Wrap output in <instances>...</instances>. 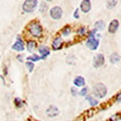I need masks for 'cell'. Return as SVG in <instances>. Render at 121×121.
I'll use <instances>...</instances> for the list:
<instances>
[{"mask_svg":"<svg viewBox=\"0 0 121 121\" xmlns=\"http://www.w3.org/2000/svg\"><path fill=\"white\" fill-rule=\"evenodd\" d=\"M22 58H23V56H22V55H17V56H16V59L18 60V62H22Z\"/></svg>","mask_w":121,"mask_h":121,"instance_id":"obj_31","label":"cell"},{"mask_svg":"<svg viewBox=\"0 0 121 121\" xmlns=\"http://www.w3.org/2000/svg\"><path fill=\"white\" fill-rule=\"evenodd\" d=\"M39 52L40 54L41 59H45L48 56H50V54H51L48 47H47V45H44V44L39 45Z\"/></svg>","mask_w":121,"mask_h":121,"instance_id":"obj_11","label":"cell"},{"mask_svg":"<svg viewBox=\"0 0 121 121\" xmlns=\"http://www.w3.org/2000/svg\"><path fill=\"white\" fill-rule=\"evenodd\" d=\"M91 1L90 0H83L81 2V5H80V9L83 11L84 13H88L89 11L91 10Z\"/></svg>","mask_w":121,"mask_h":121,"instance_id":"obj_12","label":"cell"},{"mask_svg":"<svg viewBox=\"0 0 121 121\" xmlns=\"http://www.w3.org/2000/svg\"><path fill=\"white\" fill-rule=\"evenodd\" d=\"M71 33V27L70 26H65L63 29V31H62V35L64 36H68Z\"/></svg>","mask_w":121,"mask_h":121,"instance_id":"obj_20","label":"cell"},{"mask_svg":"<svg viewBox=\"0 0 121 121\" xmlns=\"http://www.w3.org/2000/svg\"><path fill=\"white\" fill-rule=\"evenodd\" d=\"M25 66H26V68L28 69V71L31 73V72L33 71V69H35V64H33L32 62H26V64H25Z\"/></svg>","mask_w":121,"mask_h":121,"instance_id":"obj_22","label":"cell"},{"mask_svg":"<svg viewBox=\"0 0 121 121\" xmlns=\"http://www.w3.org/2000/svg\"><path fill=\"white\" fill-rule=\"evenodd\" d=\"M78 33H79V35H85V33H86V27H80L78 30Z\"/></svg>","mask_w":121,"mask_h":121,"instance_id":"obj_25","label":"cell"},{"mask_svg":"<svg viewBox=\"0 0 121 121\" xmlns=\"http://www.w3.org/2000/svg\"><path fill=\"white\" fill-rule=\"evenodd\" d=\"M96 31H97V30L95 29V28H94V29H92V30H91V31L89 32V35H88V39H91V37H95L96 35Z\"/></svg>","mask_w":121,"mask_h":121,"instance_id":"obj_26","label":"cell"},{"mask_svg":"<svg viewBox=\"0 0 121 121\" xmlns=\"http://www.w3.org/2000/svg\"><path fill=\"white\" fill-rule=\"evenodd\" d=\"M86 47L90 48L91 51H95L99 47V39L97 37H91V39H88L86 41Z\"/></svg>","mask_w":121,"mask_h":121,"instance_id":"obj_6","label":"cell"},{"mask_svg":"<svg viewBox=\"0 0 121 121\" xmlns=\"http://www.w3.org/2000/svg\"><path fill=\"white\" fill-rule=\"evenodd\" d=\"M116 101H117V102H121V93L117 94V96H116Z\"/></svg>","mask_w":121,"mask_h":121,"instance_id":"obj_30","label":"cell"},{"mask_svg":"<svg viewBox=\"0 0 121 121\" xmlns=\"http://www.w3.org/2000/svg\"><path fill=\"white\" fill-rule=\"evenodd\" d=\"M71 92H72V95L73 96H77V94H78V91L76 90L75 87H73V88H71Z\"/></svg>","mask_w":121,"mask_h":121,"instance_id":"obj_28","label":"cell"},{"mask_svg":"<svg viewBox=\"0 0 121 121\" xmlns=\"http://www.w3.org/2000/svg\"><path fill=\"white\" fill-rule=\"evenodd\" d=\"M45 1H48V2H50V1H52V0H45Z\"/></svg>","mask_w":121,"mask_h":121,"instance_id":"obj_32","label":"cell"},{"mask_svg":"<svg viewBox=\"0 0 121 121\" xmlns=\"http://www.w3.org/2000/svg\"><path fill=\"white\" fill-rule=\"evenodd\" d=\"M13 51H16V52H22L25 48L24 47V43L22 41L21 37L20 36H17L16 37V41H15V43L12 44V47H11Z\"/></svg>","mask_w":121,"mask_h":121,"instance_id":"obj_7","label":"cell"},{"mask_svg":"<svg viewBox=\"0 0 121 121\" xmlns=\"http://www.w3.org/2000/svg\"><path fill=\"white\" fill-rule=\"evenodd\" d=\"M79 8H77L75 10V12H74V18H79Z\"/></svg>","mask_w":121,"mask_h":121,"instance_id":"obj_29","label":"cell"},{"mask_svg":"<svg viewBox=\"0 0 121 121\" xmlns=\"http://www.w3.org/2000/svg\"><path fill=\"white\" fill-rule=\"evenodd\" d=\"M74 85L75 87H84L85 86V79L82 76H78L74 79Z\"/></svg>","mask_w":121,"mask_h":121,"instance_id":"obj_13","label":"cell"},{"mask_svg":"<svg viewBox=\"0 0 121 121\" xmlns=\"http://www.w3.org/2000/svg\"><path fill=\"white\" fill-rule=\"evenodd\" d=\"M94 27L96 30H103L105 28V22L103 20H97L94 24Z\"/></svg>","mask_w":121,"mask_h":121,"instance_id":"obj_15","label":"cell"},{"mask_svg":"<svg viewBox=\"0 0 121 121\" xmlns=\"http://www.w3.org/2000/svg\"><path fill=\"white\" fill-rule=\"evenodd\" d=\"M37 0H25L22 4V10L25 13H31L35 10L37 6Z\"/></svg>","mask_w":121,"mask_h":121,"instance_id":"obj_3","label":"cell"},{"mask_svg":"<svg viewBox=\"0 0 121 121\" xmlns=\"http://www.w3.org/2000/svg\"><path fill=\"white\" fill-rule=\"evenodd\" d=\"M118 27H119V21L118 19H113L111 20V22L109 23V26H108V32L113 35L115 33L117 30H118Z\"/></svg>","mask_w":121,"mask_h":121,"instance_id":"obj_9","label":"cell"},{"mask_svg":"<svg viewBox=\"0 0 121 121\" xmlns=\"http://www.w3.org/2000/svg\"><path fill=\"white\" fill-rule=\"evenodd\" d=\"M35 48H36V43L35 40H27V43H26V48H27L28 52H32L35 50Z\"/></svg>","mask_w":121,"mask_h":121,"instance_id":"obj_14","label":"cell"},{"mask_svg":"<svg viewBox=\"0 0 121 121\" xmlns=\"http://www.w3.org/2000/svg\"><path fill=\"white\" fill-rule=\"evenodd\" d=\"M93 94L95 97L102 99L107 95V87L103 83H97L93 86Z\"/></svg>","mask_w":121,"mask_h":121,"instance_id":"obj_2","label":"cell"},{"mask_svg":"<svg viewBox=\"0 0 121 121\" xmlns=\"http://www.w3.org/2000/svg\"><path fill=\"white\" fill-rule=\"evenodd\" d=\"M87 100L89 101V103L91 106H97L98 104H99V102H98L97 99H95V98H93V97H91V96H87Z\"/></svg>","mask_w":121,"mask_h":121,"instance_id":"obj_19","label":"cell"},{"mask_svg":"<svg viewBox=\"0 0 121 121\" xmlns=\"http://www.w3.org/2000/svg\"><path fill=\"white\" fill-rule=\"evenodd\" d=\"M27 29H28L29 33L33 37H39V36H41V35H43V26H41L39 22L36 21V20L30 22L29 25L27 26Z\"/></svg>","mask_w":121,"mask_h":121,"instance_id":"obj_1","label":"cell"},{"mask_svg":"<svg viewBox=\"0 0 121 121\" xmlns=\"http://www.w3.org/2000/svg\"><path fill=\"white\" fill-rule=\"evenodd\" d=\"M120 119H121V115L120 114H115L110 118V121H118Z\"/></svg>","mask_w":121,"mask_h":121,"instance_id":"obj_24","label":"cell"},{"mask_svg":"<svg viewBox=\"0 0 121 121\" xmlns=\"http://www.w3.org/2000/svg\"><path fill=\"white\" fill-rule=\"evenodd\" d=\"M45 114L48 117H56L60 114V110L56 106H50V107L47 109V111H45Z\"/></svg>","mask_w":121,"mask_h":121,"instance_id":"obj_10","label":"cell"},{"mask_svg":"<svg viewBox=\"0 0 121 121\" xmlns=\"http://www.w3.org/2000/svg\"><path fill=\"white\" fill-rule=\"evenodd\" d=\"M50 16L55 20H59L63 16V9L60 6H54L50 10Z\"/></svg>","mask_w":121,"mask_h":121,"instance_id":"obj_4","label":"cell"},{"mask_svg":"<svg viewBox=\"0 0 121 121\" xmlns=\"http://www.w3.org/2000/svg\"><path fill=\"white\" fill-rule=\"evenodd\" d=\"M14 104L17 108H20L22 105H23V101H22L20 98H15L14 99Z\"/></svg>","mask_w":121,"mask_h":121,"instance_id":"obj_21","label":"cell"},{"mask_svg":"<svg viewBox=\"0 0 121 121\" xmlns=\"http://www.w3.org/2000/svg\"><path fill=\"white\" fill-rule=\"evenodd\" d=\"M120 60V56L117 54V52H113V54H111L110 56V62L112 64H116V63H118Z\"/></svg>","mask_w":121,"mask_h":121,"instance_id":"obj_17","label":"cell"},{"mask_svg":"<svg viewBox=\"0 0 121 121\" xmlns=\"http://www.w3.org/2000/svg\"><path fill=\"white\" fill-rule=\"evenodd\" d=\"M117 5V0H106V8L112 9Z\"/></svg>","mask_w":121,"mask_h":121,"instance_id":"obj_16","label":"cell"},{"mask_svg":"<svg viewBox=\"0 0 121 121\" xmlns=\"http://www.w3.org/2000/svg\"><path fill=\"white\" fill-rule=\"evenodd\" d=\"M41 60V56H37L36 54H32L30 56H28L27 58V60L28 62H39V60Z\"/></svg>","mask_w":121,"mask_h":121,"instance_id":"obj_18","label":"cell"},{"mask_svg":"<svg viewBox=\"0 0 121 121\" xmlns=\"http://www.w3.org/2000/svg\"><path fill=\"white\" fill-rule=\"evenodd\" d=\"M63 43H64V41H63L62 37H60V36H56V39L52 40V50H54V51L60 50V48H63Z\"/></svg>","mask_w":121,"mask_h":121,"instance_id":"obj_8","label":"cell"},{"mask_svg":"<svg viewBox=\"0 0 121 121\" xmlns=\"http://www.w3.org/2000/svg\"><path fill=\"white\" fill-rule=\"evenodd\" d=\"M48 10V4H47V3H44V2H43V3H41V4H40V8H39V11H40V12H45V11H47Z\"/></svg>","mask_w":121,"mask_h":121,"instance_id":"obj_23","label":"cell"},{"mask_svg":"<svg viewBox=\"0 0 121 121\" xmlns=\"http://www.w3.org/2000/svg\"><path fill=\"white\" fill-rule=\"evenodd\" d=\"M105 63V56L102 54H97L93 58V67L98 69L104 65Z\"/></svg>","mask_w":121,"mask_h":121,"instance_id":"obj_5","label":"cell"},{"mask_svg":"<svg viewBox=\"0 0 121 121\" xmlns=\"http://www.w3.org/2000/svg\"><path fill=\"white\" fill-rule=\"evenodd\" d=\"M87 92H88V88H87V87H85V88H83L81 91H80V95L81 96H86L87 95Z\"/></svg>","mask_w":121,"mask_h":121,"instance_id":"obj_27","label":"cell"}]
</instances>
